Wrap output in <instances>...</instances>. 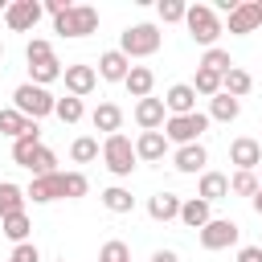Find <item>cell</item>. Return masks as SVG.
Returning <instances> with one entry per match:
<instances>
[{
	"mask_svg": "<svg viewBox=\"0 0 262 262\" xmlns=\"http://www.w3.org/2000/svg\"><path fill=\"white\" fill-rule=\"evenodd\" d=\"M12 213H25V188L12 180H0V217H12Z\"/></svg>",
	"mask_w": 262,
	"mask_h": 262,
	"instance_id": "d4e9b609",
	"label": "cell"
},
{
	"mask_svg": "<svg viewBox=\"0 0 262 262\" xmlns=\"http://www.w3.org/2000/svg\"><path fill=\"white\" fill-rule=\"evenodd\" d=\"M94 29H98L94 4H70L61 16H53V33H61V37H90Z\"/></svg>",
	"mask_w": 262,
	"mask_h": 262,
	"instance_id": "5b68a950",
	"label": "cell"
},
{
	"mask_svg": "<svg viewBox=\"0 0 262 262\" xmlns=\"http://www.w3.org/2000/svg\"><path fill=\"white\" fill-rule=\"evenodd\" d=\"M102 205H106L111 213H131V209H135V196H131V188L111 184V188H102Z\"/></svg>",
	"mask_w": 262,
	"mask_h": 262,
	"instance_id": "83f0119b",
	"label": "cell"
},
{
	"mask_svg": "<svg viewBox=\"0 0 262 262\" xmlns=\"http://www.w3.org/2000/svg\"><path fill=\"white\" fill-rule=\"evenodd\" d=\"M254 12H258V25H262V0H254Z\"/></svg>",
	"mask_w": 262,
	"mask_h": 262,
	"instance_id": "f6af8a7d",
	"label": "cell"
},
{
	"mask_svg": "<svg viewBox=\"0 0 262 262\" xmlns=\"http://www.w3.org/2000/svg\"><path fill=\"white\" fill-rule=\"evenodd\" d=\"M33 127H37V123H33V119H25L20 111H12V106H4V111H0V135L20 139V135H25V131H33Z\"/></svg>",
	"mask_w": 262,
	"mask_h": 262,
	"instance_id": "4316f807",
	"label": "cell"
},
{
	"mask_svg": "<svg viewBox=\"0 0 262 262\" xmlns=\"http://www.w3.org/2000/svg\"><path fill=\"white\" fill-rule=\"evenodd\" d=\"M90 123H94V131L119 135V127H123V111H119L115 102H98V106H94V115H90Z\"/></svg>",
	"mask_w": 262,
	"mask_h": 262,
	"instance_id": "44dd1931",
	"label": "cell"
},
{
	"mask_svg": "<svg viewBox=\"0 0 262 262\" xmlns=\"http://www.w3.org/2000/svg\"><path fill=\"white\" fill-rule=\"evenodd\" d=\"M184 25H188V37H192L196 45H205V49H213L217 37L225 33V29H221V16L213 12V4H188Z\"/></svg>",
	"mask_w": 262,
	"mask_h": 262,
	"instance_id": "6da1fadb",
	"label": "cell"
},
{
	"mask_svg": "<svg viewBox=\"0 0 262 262\" xmlns=\"http://www.w3.org/2000/svg\"><path fill=\"white\" fill-rule=\"evenodd\" d=\"M123 86H127V94H131V98H151L156 74H151L147 66H131V70H127V78H123Z\"/></svg>",
	"mask_w": 262,
	"mask_h": 262,
	"instance_id": "d6986e66",
	"label": "cell"
},
{
	"mask_svg": "<svg viewBox=\"0 0 262 262\" xmlns=\"http://www.w3.org/2000/svg\"><path fill=\"white\" fill-rule=\"evenodd\" d=\"M250 205H254V213H258V217H262V184H258V192H254V196H250Z\"/></svg>",
	"mask_w": 262,
	"mask_h": 262,
	"instance_id": "ee69618b",
	"label": "cell"
},
{
	"mask_svg": "<svg viewBox=\"0 0 262 262\" xmlns=\"http://www.w3.org/2000/svg\"><path fill=\"white\" fill-rule=\"evenodd\" d=\"M237 115H242V102L237 98H229V94L209 98V123H233Z\"/></svg>",
	"mask_w": 262,
	"mask_h": 262,
	"instance_id": "cb8c5ba5",
	"label": "cell"
},
{
	"mask_svg": "<svg viewBox=\"0 0 262 262\" xmlns=\"http://www.w3.org/2000/svg\"><path fill=\"white\" fill-rule=\"evenodd\" d=\"M127 70H131V61H127L119 49H106V53L98 57V78H102V82H123Z\"/></svg>",
	"mask_w": 262,
	"mask_h": 262,
	"instance_id": "ac0fdd59",
	"label": "cell"
},
{
	"mask_svg": "<svg viewBox=\"0 0 262 262\" xmlns=\"http://www.w3.org/2000/svg\"><path fill=\"white\" fill-rule=\"evenodd\" d=\"M61 70H66V66H61L57 57L37 61V66H29V82H33V86H49V82H57V78H61Z\"/></svg>",
	"mask_w": 262,
	"mask_h": 262,
	"instance_id": "f1b7e54d",
	"label": "cell"
},
{
	"mask_svg": "<svg viewBox=\"0 0 262 262\" xmlns=\"http://www.w3.org/2000/svg\"><path fill=\"white\" fill-rule=\"evenodd\" d=\"M229 192L254 196V192H258V176H254V172H233V176H229Z\"/></svg>",
	"mask_w": 262,
	"mask_h": 262,
	"instance_id": "74e56055",
	"label": "cell"
},
{
	"mask_svg": "<svg viewBox=\"0 0 262 262\" xmlns=\"http://www.w3.org/2000/svg\"><path fill=\"white\" fill-rule=\"evenodd\" d=\"M66 196V176L53 172V176H33V184L25 188V201L33 205H49V201H61Z\"/></svg>",
	"mask_w": 262,
	"mask_h": 262,
	"instance_id": "9c48e42d",
	"label": "cell"
},
{
	"mask_svg": "<svg viewBox=\"0 0 262 262\" xmlns=\"http://www.w3.org/2000/svg\"><path fill=\"white\" fill-rule=\"evenodd\" d=\"M164 111H168V115H192V111H196V90H192L188 82L168 86V94H164Z\"/></svg>",
	"mask_w": 262,
	"mask_h": 262,
	"instance_id": "7c38bea8",
	"label": "cell"
},
{
	"mask_svg": "<svg viewBox=\"0 0 262 262\" xmlns=\"http://www.w3.org/2000/svg\"><path fill=\"white\" fill-rule=\"evenodd\" d=\"M49 57H53V45H49L45 37H33V41L25 45V61H29V66H37V61H49Z\"/></svg>",
	"mask_w": 262,
	"mask_h": 262,
	"instance_id": "8d00e7d4",
	"label": "cell"
},
{
	"mask_svg": "<svg viewBox=\"0 0 262 262\" xmlns=\"http://www.w3.org/2000/svg\"><path fill=\"white\" fill-rule=\"evenodd\" d=\"M0 57H4V45H0Z\"/></svg>",
	"mask_w": 262,
	"mask_h": 262,
	"instance_id": "7dc6e473",
	"label": "cell"
},
{
	"mask_svg": "<svg viewBox=\"0 0 262 262\" xmlns=\"http://www.w3.org/2000/svg\"><path fill=\"white\" fill-rule=\"evenodd\" d=\"M37 147H41V127H33V131H25L20 139H12V160L25 168V164H29V156H33Z\"/></svg>",
	"mask_w": 262,
	"mask_h": 262,
	"instance_id": "f546056e",
	"label": "cell"
},
{
	"mask_svg": "<svg viewBox=\"0 0 262 262\" xmlns=\"http://www.w3.org/2000/svg\"><path fill=\"white\" fill-rule=\"evenodd\" d=\"M188 86H192L196 94H205V98H217V94H221V74H213V70H201V66H196V78H192Z\"/></svg>",
	"mask_w": 262,
	"mask_h": 262,
	"instance_id": "d6a6232c",
	"label": "cell"
},
{
	"mask_svg": "<svg viewBox=\"0 0 262 262\" xmlns=\"http://www.w3.org/2000/svg\"><path fill=\"white\" fill-rule=\"evenodd\" d=\"M151 262H180V258H176V250H156Z\"/></svg>",
	"mask_w": 262,
	"mask_h": 262,
	"instance_id": "7bdbcfd3",
	"label": "cell"
},
{
	"mask_svg": "<svg viewBox=\"0 0 262 262\" xmlns=\"http://www.w3.org/2000/svg\"><path fill=\"white\" fill-rule=\"evenodd\" d=\"M25 168H29L33 176H53V172H57V156H53V151L41 143V147L29 156V164H25Z\"/></svg>",
	"mask_w": 262,
	"mask_h": 262,
	"instance_id": "1f68e13d",
	"label": "cell"
},
{
	"mask_svg": "<svg viewBox=\"0 0 262 262\" xmlns=\"http://www.w3.org/2000/svg\"><path fill=\"white\" fill-rule=\"evenodd\" d=\"M229 164H237V172H254V168L262 164V143L250 139V135L233 139V143H229Z\"/></svg>",
	"mask_w": 262,
	"mask_h": 262,
	"instance_id": "8fae6325",
	"label": "cell"
},
{
	"mask_svg": "<svg viewBox=\"0 0 262 262\" xmlns=\"http://www.w3.org/2000/svg\"><path fill=\"white\" fill-rule=\"evenodd\" d=\"M8 262H41V250L33 242H20V246H12V258Z\"/></svg>",
	"mask_w": 262,
	"mask_h": 262,
	"instance_id": "60d3db41",
	"label": "cell"
},
{
	"mask_svg": "<svg viewBox=\"0 0 262 262\" xmlns=\"http://www.w3.org/2000/svg\"><path fill=\"white\" fill-rule=\"evenodd\" d=\"M258 29V12H254V0H242L233 12H229V33L233 37H246Z\"/></svg>",
	"mask_w": 262,
	"mask_h": 262,
	"instance_id": "ffe728a7",
	"label": "cell"
},
{
	"mask_svg": "<svg viewBox=\"0 0 262 262\" xmlns=\"http://www.w3.org/2000/svg\"><path fill=\"white\" fill-rule=\"evenodd\" d=\"M233 61H229V53L221 49V45H213V49H205V57H201V70H213V74H225Z\"/></svg>",
	"mask_w": 262,
	"mask_h": 262,
	"instance_id": "e575fe53",
	"label": "cell"
},
{
	"mask_svg": "<svg viewBox=\"0 0 262 262\" xmlns=\"http://www.w3.org/2000/svg\"><path fill=\"white\" fill-rule=\"evenodd\" d=\"M196 237H201V250H229V246H237L242 229L229 217H213L205 229H196Z\"/></svg>",
	"mask_w": 262,
	"mask_h": 262,
	"instance_id": "52a82bcc",
	"label": "cell"
},
{
	"mask_svg": "<svg viewBox=\"0 0 262 262\" xmlns=\"http://www.w3.org/2000/svg\"><path fill=\"white\" fill-rule=\"evenodd\" d=\"M156 12H160V20H164V25H176V20H184L188 4H184V0H160V8H156Z\"/></svg>",
	"mask_w": 262,
	"mask_h": 262,
	"instance_id": "f35d334b",
	"label": "cell"
},
{
	"mask_svg": "<svg viewBox=\"0 0 262 262\" xmlns=\"http://www.w3.org/2000/svg\"><path fill=\"white\" fill-rule=\"evenodd\" d=\"M254 176H258V184H262V164H258V168H254Z\"/></svg>",
	"mask_w": 262,
	"mask_h": 262,
	"instance_id": "bcb514c9",
	"label": "cell"
},
{
	"mask_svg": "<svg viewBox=\"0 0 262 262\" xmlns=\"http://www.w3.org/2000/svg\"><path fill=\"white\" fill-rule=\"evenodd\" d=\"M0 229H4V237H8L12 246H20V242H29L33 221H29V213H12V217H0Z\"/></svg>",
	"mask_w": 262,
	"mask_h": 262,
	"instance_id": "484cf974",
	"label": "cell"
},
{
	"mask_svg": "<svg viewBox=\"0 0 262 262\" xmlns=\"http://www.w3.org/2000/svg\"><path fill=\"white\" fill-rule=\"evenodd\" d=\"M61 176H66V196H70V201H78V196L90 192V180H86L82 172H61Z\"/></svg>",
	"mask_w": 262,
	"mask_h": 262,
	"instance_id": "ab89813d",
	"label": "cell"
},
{
	"mask_svg": "<svg viewBox=\"0 0 262 262\" xmlns=\"http://www.w3.org/2000/svg\"><path fill=\"white\" fill-rule=\"evenodd\" d=\"M164 119H168L164 98H139V102H135V123H139L143 131H160Z\"/></svg>",
	"mask_w": 262,
	"mask_h": 262,
	"instance_id": "5bb4252c",
	"label": "cell"
},
{
	"mask_svg": "<svg viewBox=\"0 0 262 262\" xmlns=\"http://www.w3.org/2000/svg\"><path fill=\"white\" fill-rule=\"evenodd\" d=\"M57 262H66V258H57Z\"/></svg>",
	"mask_w": 262,
	"mask_h": 262,
	"instance_id": "c3c4849f",
	"label": "cell"
},
{
	"mask_svg": "<svg viewBox=\"0 0 262 262\" xmlns=\"http://www.w3.org/2000/svg\"><path fill=\"white\" fill-rule=\"evenodd\" d=\"M172 164H176V172H205L209 151H205V143H184V147H176Z\"/></svg>",
	"mask_w": 262,
	"mask_h": 262,
	"instance_id": "9a60e30c",
	"label": "cell"
},
{
	"mask_svg": "<svg viewBox=\"0 0 262 262\" xmlns=\"http://www.w3.org/2000/svg\"><path fill=\"white\" fill-rule=\"evenodd\" d=\"M53 106H57V98L45 90V86H33V82H20L16 90H12V111H20L25 119H45V115H53Z\"/></svg>",
	"mask_w": 262,
	"mask_h": 262,
	"instance_id": "277c9868",
	"label": "cell"
},
{
	"mask_svg": "<svg viewBox=\"0 0 262 262\" xmlns=\"http://www.w3.org/2000/svg\"><path fill=\"white\" fill-rule=\"evenodd\" d=\"M258 143H262V139H258Z\"/></svg>",
	"mask_w": 262,
	"mask_h": 262,
	"instance_id": "681fc988",
	"label": "cell"
},
{
	"mask_svg": "<svg viewBox=\"0 0 262 262\" xmlns=\"http://www.w3.org/2000/svg\"><path fill=\"white\" fill-rule=\"evenodd\" d=\"M164 151H168L164 131H139V139H135V160H143V164H160Z\"/></svg>",
	"mask_w": 262,
	"mask_h": 262,
	"instance_id": "4fadbf2b",
	"label": "cell"
},
{
	"mask_svg": "<svg viewBox=\"0 0 262 262\" xmlns=\"http://www.w3.org/2000/svg\"><path fill=\"white\" fill-rule=\"evenodd\" d=\"M196 196H201L205 205L229 196V176H221V172H201V188H196Z\"/></svg>",
	"mask_w": 262,
	"mask_h": 262,
	"instance_id": "7402d4cb",
	"label": "cell"
},
{
	"mask_svg": "<svg viewBox=\"0 0 262 262\" xmlns=\"http://www.w3.org/2000/svg\"><path fill=\"white\" fill-rule=\"evenodd\" d=\"M160 131H164V139L176 143V147H184V143H201V135L209 131V115H205V111H192V115H168Z\"/></svg>",
	"mask_w": 262,
	"mask_h": 262,
	"instance_id": "3957f363",
	"label": "cell"
},
{
	"mask_svg": "<svg viewBox=\"0 0 262 262\" xmlns=\"http://www.w3.org/2000/svg\"><path fill=\"white\" fill-rule=\"evenodd\" d=\"M98 151H102V147H98L94 135H78V139L70 143V160H74V164H90V160H98Z\"/></svg>",
	"mask_w": 262,
	"mask_h": 262,
	"instance_id": "4dcf8cb0",
	"label": "cell"
},
{
	"mask_svg": "<svg viewBox=\"0 0 262 262\" xmlns=\"http://www.w3.org/2000/svg\"><path fill=\"white\" fill-rule=\"evenodd\" d=\"M41 4L37 0H8V12H4V25L12 29V33H29V29H37V20H41Z\"/></svg>",
	"mask_w": 262,
	"mask_h": 262,
	"instance_id": "ba28073f",
	"label": "cell"
},
{
	"mask_svg": "<svg viewBox=\"0 0 262 262\" xmlns=\"http://www.w3.org/2000/svg\"><path fill=\"white\" fill-rule=\"evenodd\" d=\"M61 82H66V90H70L74 98H86V94L98 86V70H94V66L74 61V66H66V70H61Z\"/></svg>",
	"mask_w": 262,
	"mask_h": 262,
	"instance_id": "30bf717a",
	"label": "cell"
},
{
	"mask_svg": "<svg viewBox=\"0 0 262 262\" xmlns=\"http://www.w3.org/2000/svg\"><path fill=\"white\" fill-rule=\"evenodd\" d=\"M102 164H106V172L111 176H131L135 172V143L119 131V135H106L102 139Z\"/></svg>",
	"mask_w": 262,
	"mask_h": 262,
	"instance_id": "8992f818",
	"label": "cell"
},
{
	"mask_svg": "<svg viewBox=\"0 0 262 262\" xmlns=\"http://www.w3.org/2000/svg\"><path fill=\"white\" fill-rule=\"evenodd\" d=\"M147 213H151V221H176L180 217V196L176 192H156L147 201Z\"/></svg>",
	"mask_w": 262,
	"mask_h": 262,
	"instance_id": "603a6c76",
	"label": "cell"
},
{
	"mask_svg": "<svg viewBox=\"0 0 262 262\" xmlns=\"http://www.w3.org/2000/svg\"><path fill=\"white\" fill-rule=\"evenodd\" d=\"M250 90H254V78H250L242 66H229V70L221 74V94H229V98H237V102H242Z\"/></svg>",
	"mask_w": 262,
	"mask_h": 262,
	"instance_id": "2e32d148",
	"label": "cell"
},
{
	"mask_svg": "<svg viewBox=\"0 0 262 262\" xmlns=\"http://www.w3.org/2000/svg\"><path fill=\"white\" fill-rule=\"evenodd\" d=\"M237 262H262V246H242L237 250Z\"/></svg>",
	"mask_w": 262,
	"mask_h": 262,
	"instance_id": "b9f144b4",
	"label": "cell"
},
{
	"mask_svg": "<svg viewBox=\"0 0 262 262\" xmlns=\"http://www.w3.org/2000/svg\"><path fill=\"white\" fill-rule=\"evenodd\" d=\"M160 41H164V33L156 29V25H147V20H139V25H127L123 29V37H119V53L131 61V57H151L156 49H160Z\"/></svg>",
	"mask_w": 262,
	"mask_h": 262,
	"instance_id": "7a4b0ae2",
	"label": "cell"
},
{
	"mask_svg": "<svg viewBox=\"0 0 262 262\" xmlns=\"http://www.w3.org/2000/svg\"><path fill=\"white\" fill-rule=\"evenodd\" d=\"M53 115L61 119V123H82V98H74V94H66V98H57V106H53Z\"/></svg>",
	"mask_w": 262,
	"mask_h": 262,
	"instance_id": "836d02e7",
	"label": "cell"
},
{
	"mask_svg": "<svg viewBox=\"0 0 262 262\" xmlns=\"http://www.w3.org/2000/svg\"><path fill=\"white\" fill-rule=\"evenodd\" d=\"M98 262H131V246L119 242V237H111V242L98 250Z\"/></svg>",
	"mask_w": 262,
	"mask_h": 262,
	"instance_id": "d590c367",
	"label": "cell"
},
{
	"mask_svg": "<svg viewBox=\"0 0 262 262\" xmlns=\"http://www.w3.org/2000/svg\"><path fill=\"white\" fill-rule=\"evenodd\" d=\"M180 221L188 229H205L213 221V205H205L201 196H188V201H180Z\"/></svg>",
	"mask_w": 262,
	"mask_h": 262,
	"instance_id": "e0dca14e",
	"label": "cell"
}]
</instances>
